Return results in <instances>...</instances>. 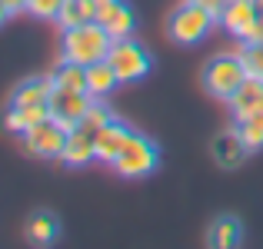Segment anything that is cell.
<instances>
[{
  "mask_svg": "<svg viewBox=\"0 0 263 249\" xmlns=\"http://www.w3.org/2000/svg\"><path fill=\"white\" fill-rule=\"evenodd\" d=\"M217 13L206 10V7L193 4V0H186V4H180L170 10L167 17V33L170 40L180 47H193V44H203L206 37L213 33V27H217Z\"/></svg>",
  "mask_w": 263,
  "mask_h": 249,
  "instance_id": "obj_1",
  "label": "cell"
},
{
  "mask_svg": "<svg viewBox=\"0 0 263 249\" xmlns=\"http://www.w3.org/2000/svg\"><path fill=\"white\" fill-rule=\"evenodd\" d=\"M247 77H250V73H247V64H243L240 53H217V57H210L203 64V70H200L203 90L210 96H217V100H223V103L243 87Z\"/></svg>",
  "mask_w": 263,
  "mask_h": 249,
  "instance_id": "obj_2",
  "label": "cell"
},
{
  "mask_svg": "<svg viewBox=\"0 0 263 249\" xmlns=\"http://www.w3.org/2000/svg\"><path fill=\"white\" fill-rule=\"evenodd\" d=\"M110 47H114V37L93 20V24L64 30V37H60V57L90 67V64H97V60H107Z\"/></svg>",
  "mask_w": 263,
  "mask_h": 249,
  "instance_id": "obj_3",
  "label": "cell"
},
{
  "mask_svg": "<svg viewBox=\"0 0 263 249\" xmlns=\"http://www.w3.org/2000/svg\"><path fill=\"white\" fill-rule=\"evenodd\" d=\"M160 166V150L150 136L143 133H130L127 147L120 150V156L114 160V173L123 179H143Z\"/></svg>",
  "mask_w": 263,
  "mask_h": 249,
  "instance_id": "obj_4",
  "label": "cell"
},
{
  "mask_svg": "<svg viewBox=\"0 0 263 249\" xmlns=\"http://www.w3.org/2000/svg\"><path fill=\"white\" fill-rule=\"evenodd\" d=\"M107 60H110V67L117 70L120 83H140L150 70H154V57H150V50H147V47H143L137 37H120V40H114Z\"/></svg>",
  "mask_w": 263,
  "mask_h": 249,
  "instance_id": "obj_5",
  "label": "cell"
},
{
  "mask_svg": "<svg viewBox=\"0 0 263 249\" xmlns=\"http://www.w3.org/2000/svg\"><path fill=\"white\" fill-rule=\"evenodd\" d=\"M67 136H70V130L64 123L53 120V116H44L40 123H33L24 133V147L33 156H40V160H60V153L67 147Z\"/></svg>",
  "mask_w": 263,
  "mask_h": 249,
  "instance_id": "obj_6",
  "label": "cell"
},
{
  "mask_svg": "<svg viewBox=\"0 0 263 249\" xmlns=\"http://www.w3.org/2000/svg\"><path fill=\"white\" fill-rule=\"evenodd\" d=\"M90 107H93V96H90L87 90L53 87V93H50V116H53V120H60L67 130L77 127Z\"/></svg>",
  "mask_w": 263,
  "mask_h": 249,
  "instance_id": "obj_7",
  "label": "cell"
},
{
  "mask_svg": "<svg viewBox=\"0 0 263 249\" xmlns=\"http://www.w3.org/2000/svg\"><path fill=\"white\" fill-rule=\"evenodd\" d=\"M97 24H100L114 40L134 37L137 13H134V7H130L127 0H110V4H100V10H97Z\"/></svg>",
  "mask_w": 263,
  "mask_h": 249,
  "instance_id": "obj_8",
  "label": "cell"
},
{
  "mask_svg": "<svg viewBox=\"0 0 263 249\" xmlns=\"http://www.w3.org/2000/svg\"><path fill=\"white\" fill-rule=\"evenodd\" d=\"M247 153H250V147L243 143V136H240L237 127L223 130V133L210 143V156L217 160V166H223V170H237V166L247 160Z\"/></svg>",
  "mask_w": 263,
  "mask_h": 249,
  "instance_id": "obj_9",
  "label": "cell"
},
{
  "mask_svg": "<svg viewBox=\"0 0 263 249\" xmlns=\"http://www.w3.org/2000/svg\"><path fill=\"white\" fill-rule=\"evenodd\" d=\"M130 133H134V130H130V123L120 120V116H114V120H110L107 127L97 133V160L114 166V160L120 156V150L127 147Z\"/></svg>",
  "mask_w": 263,
  "mask_h": 249,
  "instance_id": "obj_10",
  "label": "cell"
},
{
  "mask_svg": "<svg viewBox=\"0 0 263 249\" xmlns=\"http://www.w3.org/2000/svg\"><path fill=\"white\" fill-rule=\"evenodd\" d=\"M93 160H97V136H90V133L73 127L70 136H67L64 153H60V163L70 166V170H80V166H90Z\"/></svg>",
  "mask_w": 263,
  "mask_h": 249,
  "instance_id": "obj_11",
  "label": "cell"
},
{
  "mask_svg": "<svg viewBox=\"0 0 263 249\" xmlns=\"http://www.w3.org/2000/svg\"><path fill=\"white\" fill-rule=\"evenodd\" d=\"M50 93H53L50 77H30L13 87L10 107H50Z\"/></svg>",
  "mask_w": 263,
  "mask_h": 249,
  "instance_id": "obj_12",
  "label": "cell"
},
{
  "mask_svg": "<svg viewBox=\"0 0 263 249\" xmlns=\"http://www.w3.org/2000/svg\"><path fill=\"white\" fill-rule=\"evenodd\" d=\"M257 0H227V7L220 10V27H223L227 33H233V37H240V33L247 30V27L257 20Z\"/></svg>",
  "mask_w": 263,
  "mask_h": 249,
  "instance_id": "obj_13",
  "label": "cell"
},
{
  "mask_svg": "<svg viewBox=\"0 0 263 249\" xmlns=\"http://www.w3.org/2000/svg\"><path fill=\"white\" fill-rule=\"evenodd\" d=\"M243 243V223H240L237 216H217L210 223V230H206V246L213 249H233Z\"/></svg>",
  "mask_w": 263,
  "mask_h": 249,
  "instance_id": "obj_14",
  "label": "cell"
},
{
  "mask_svg": "<svg viewBox=\"0 0 263 249\" xmlns=\"http://www.w3.org/2000/svg\"><path fill=\"white\" fill-rule=\"evenodd\" d=\"M260 103H263V80L247 77L243 87H240L237 93L227 100V107H230V116H233V123H237V120H247V116H250Z\"/></svg>",
  "mask_w": 263,
  "mask_h": 249,
  "instance_id": "obj_15",
  "label": "cell"
},
{
  "mask_svg": "<svg viewBox=\"0 0 263 249\" xmlns=\"http://www.w3.org/2000/svg\"><path fill=\"white\" fill-rule=\"evenodd\" d=\"M27 239H30L33 246H50L60 239V219L57 213L50 210H37L30 219H27Z\"/></svg>",
  "mask_w": 263,
  "mask_h": 249,
  "instance_id": "obj_16",
  "label": "cell"
},
{
  "mask_svg": "<svg viewBox=\"0 0 263 249\" xmlns=\"http://www.w3.org/2000/svg\"><path fill=\"white\" fill-rule=\"evenodd\" d=\"M117 87H120V77H117V70L110 67V60H97V64L87 67V93L93 96V100L114 93Z\"/></svg>",
  "mask_w": 263,
  "mask_h": 249,
  "instance_id": "obj_17",
  "label": "cell"
},
{
  "mask_svg": "<svg viewBox=\"0 0 263 249\" xmlns=\"http://www.w3.org/2000/svg\"><path fill=\"white\" fill-rule=\"evenodd\" d=\"M97 10H100V4H97V0H64V7H60V13H57V24L64 27V30L93 24V20H97Z\"/></svg>",
  "mask_w": 263,
  "mask_h": 249,
  "instance_id": "obj_18",
  "label": "cell"
},
{
  "mask_svg": "<svg viewBox=\"0 0 263 249\" xmlns=\"http://www.w3.org/2000/svg\"><path fill=\"white\" fill-rule=\"evenodd\" d=\"M44 116H50V107H7L4 113V127L10 133H20L24 136L33 123H40Z\"/></svg>",
  "mask_w": 263,
  "mask_h": 249,
  "instance_id": "obj_19",
  "label": "cell"
},
{
  "mask_svg": "<svg viewBox=\"0 0 263 249\" xmlns=\"http://www.w3.org/2000/svg\"><path fill=\"white\" fill-rule=\"evenodd\" d=\"M53 87H70V90H87V67L77 64V60H67L60 57V64L53 67L50 73Z\"/></svg>",
  "mask_w": 263,
  "mask_h": 249,
  "instance_id": "obj_20",
  "label": "cell"
},
{
  "mask_svg": "<svg viewBox=\"0 0 263 249\" xmlns=\"http://www.w3.org/2000/svg\"><path fill=\"white\" fill-rule=\"evenodd\" d=\"M233 127L240 130V136H243V143L250 147V153H257V150H263V103L257 110H253L247 120H237Z\"/></svg>",
  "mask_w": 263,
  "mask_h": 249,
  "instance_id": "obj_21",
  "label": "cell"
},
{
  "mask_svg": "<svg viewBox=\"0 0 263 249\" xmlns=\"http://www.w3.org/2000/svg\"><path fill=\"white\" fill-rule=\"evenodd\" d=\"M110 120H114V116H110V110L103 107V103H97V100H93V107H90L87 113H84V120L77 123V130H84V133H90V136H97V133H100V130L107 127Z\"/></svg>",
  "mask_w": 263,
  "mask_h": 249,
  "instance_id": "obj_22",
  "label": "cell"
},
{
  "mask_svg": "<svg viewBox=\"0 0 263 249\" xmlns=\"http://www.w3.org/2000/svg\"><path fill=\"white\" fill-rule=\"evenodd\" d=\"M243 64H247V73L250 77L263 80V44H243Z\"/></svg>",
  "mask_w": 263,
  "mask_h": 249,
  "instance_id": "obj_23",
  "label": "cell"
},
{
  "mask_svg": "<svg viewBox=\"0 0 263 249\" xmlns=\"http://www.w3.org/2000/svg\"><path fill=\"white\" fill-rule=\"evenodd\" d=\"M64 0H27V13L37 20H57Z\"/></svg>",
  "mask_w": 263,
  "mask_h": 249,
  "instance_id": "obj_24",
  "label": "cell"
},
{
  "mask_svg": "<svg viewBox=\"0 0 263 249\" xmlns=\"http://www.w3.org/2000/svg\"><path fill=\"white\" fill-rule=\"evenodd\" d=\"M240 40H243V44H263V17L253 20V24L240 33Z\"/></svg>",
  "mask_w": 263,
  "mask_h": 249,
  "instance_id": "obj_25",
  "label": "cell"
},
{
  "mask_svg": "<svg viewBox=\"0 0 263 249\" xmlns=\"http://www.w3.org/2000/svg\"><path fill=\"white\" fill-rule=\"evenodd\" d=\"M193 4H200V7H206V10H213L220 17V10L227 7V0H193Z\"/></svg>",
  "mask_w": 263,
  "mask_h": 249,
  "instance_id": "obj_26",
  "label": "cell"
},
{
  "mask_svg": "<svg viewBox=\"0 0 263 249\" xmlns=\"http://www.w3.org/2000/svg\"><path fill=\"white\" fill-rule=\"evenodd\" d=\"M4 4H7V10H10V13H24L27 10V0H4Z\"/></svg>",
  "mask_w": 263,
  "mask_h": 249,
  "instance_id": "obj_27",
  "label": "cell"
},
{
  "mask_svg": "<svg viewBox=\"0 0 263 249\" xmlns=\"http://www.w3.org/2000/svg\"><path fill=\"white\" fill-rule=\"evenodd\" d=\"M10 17H13V13L7 10V4H4V0H0V27H4V24H7V20H10Z\"/></svg>",
  "mask_w": 263,
  "mask_h": 249,
  "instance_id": "obj_28",
  "label": "cell"
},
{
  "mask_svg": "<svg viewBox=\"0 0 263 249\" xmlns=\"http://www.w3.org/2000/svg\"><path fill=\"white\" fill-rule=\"evenodd\" d=\"M257 13H260V17H263V0H257Z\"/></svg>",
  "mask_w": 263,
  "mask_h": 249,
  "instance_id": "obj_29",
  "label": "cell"
},
{
  "mask_svg": "<svg viewBox=\"0 0 263 249\" xmlns=\"http://www.w3.org/2000/svg\"><path fill=\"white\" fill-rule=\"evenodd\" d=\"M97 4H110V0H97Z\"/></svg>",
  "mask_w": 263,
  "mask_h": 249,
  "instance_id": "obj_30",
  "label": "cell"
}]
</instances>
